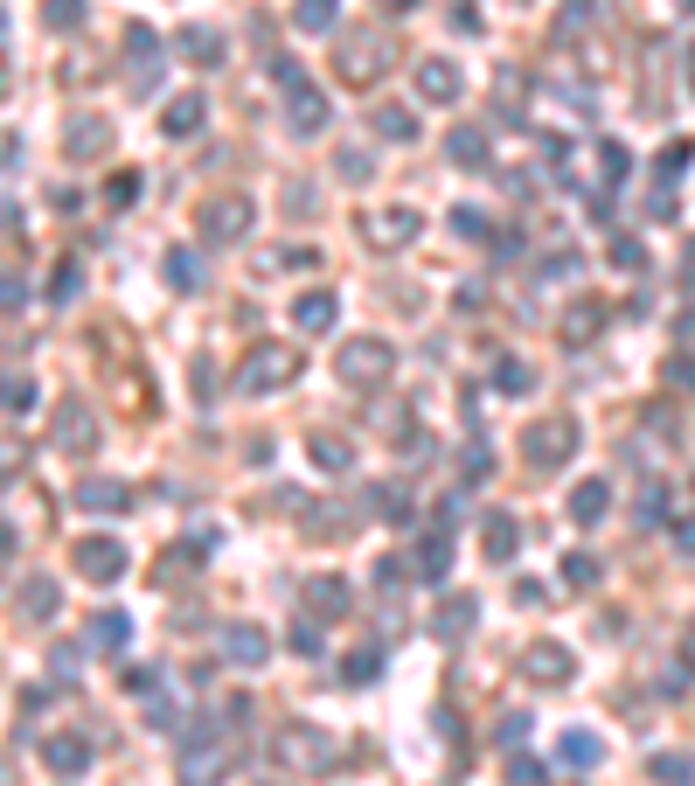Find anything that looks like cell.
I'll list each match as a JSON object with an SVG mask.
<instances>
[{
    "mask_svg": "<svg viewBox=\"0 0 695 786\" xmlns=\"http://www.w3.org/2000/svg\"><path fill=\"white\" fill-rule=\"evenodd\" d=\"M299 369H306V355H299L292 341H258V348L244 355V369H237V390H244V397H272V390H285Z\"/></svg>",
    "mask_w": 695,
    "mask_h": 786,
    "instance_id": "6da1fadb",
    "label": "cell"
},
{
    "mask_svg": "<svg viewBox=\"0 0 695 786\" xmlns=\"http://www.w3.org/2000/svg\"><path fill=\"white\" fill-rule=\"evenodd\" d=\"M230 766H237V745H230L216 724H202L195 745H181V786H223Z\"/></svg>",
    "mask_w": 695,
    "mask_h": 786,
    "instance_id": "7a4b0ae2",
    "label": "cell"
},
{
    "mask_svg": "<svg viewBox=\"0 0 695 786\" xmlns=\"http://www.w3.org/2000/svg\"><path fill=\"white\" fill-rule=\"evenodd\" d=\"M195 230H202L209 244H244V237L258 230V202H251V195H209V202L195 209Z\"/></svg>",
    "mask_w": 695,
    "mask_h": 786,
    "instance_id": "3957f363",
    "label": "cell"
},
{
    "mask_svg": "<svg viewBox=\"0 0 695 786\" xmlns=\"http://www.w3.org/2000/svg\"><path fill=\"white\" fill-rule=\"evenodd\" d=\"M570 453H577V418H536V425L522 432V460L536 473H556Z\"/></svg>",
    "mask_w": 695,
    "mask_h": 786,
    "instance_id": "277c9868",
    "label": "cell"
},
{
    "mask_svg": "<svg viewBox=\"0 0 695 786\" xmlns=\"http://www.w3.org/2000/svg\"><path fill=\"white\" fill-rule=\"evenodd\" d=\"M285 766H306V773H327L334 759H341V745L320 731V724H292V731H278V745H272Z\"/></svg>",
    "mask_w": 695,
    "mask_h": 786,
    "instance_id": "5b68a950",
    "label": "cell"
},
{
    "mask_svg": "<svg viewBox=\"0 0 695 786\" xmlns=\"http://www.w3.org/2000/svg\"><path fill=\"white\" fill-rule=\"evenodd\" d=\"M390 369H397V348L390 341H348L341 348V383H355V390L390 383Z\"/></svg>",
    "mask_w": 695,
    "mask_h": 786,
    "instance_id": "8992f818",
    "label": "cell"
},
{
    "mask_svg": "<svg viewBox=\"0 0 695 786\" xmlns=\"http://www.w3.org/2000/svg\"><path fill=\"white\" fill-rule=\"evenodd\" d=\"M417 230H424L417 209H376V216H362V244L369 251H404V244H417Z\"/></svg>",
    "mask_w": 695,
    "mask_h": 786,
    "instance_id": "52a82bcc",
    "label": "cell"
},
{
    "mask_svg": "<svg viewBox=\"0 0 695 786\" xmlns=\"http://www.w3.org/2000/svg\"><path fill=\"white\" fill-rule=\"evenodd\" d=\"M77 564H84L91 585H119V578H126V550H119L112 536H84V543H77Z\"/></svg>",
    "mask_w": 695,
    "mask_h": 786,
    "instance_id": "ba28073f",
    "label": "cell"
},
{
    "mask_svg": "<svg viewBox=\"0 0 695 786\" xmlns=\"http://www.w3.org/2000/svg\"><path fill=\"white\" fill-rule=\"evenodd\" d=\"M411 77H417V98H424V105H452V98H459V84H466L452 56H424Z\"/></svg>",
    "mask_w": 695,
    "mask_h": 786,
    "instance_id": "9c48e42d",
    "label": "cell"
},
{
    "mask_svg": "<svg viewBox=\"0 0 695 786\" xmlns=\"http://www.w3.org/2000/svg\"><path fill=\"white\" fill-rule=\"evenodd\" d=\"M285 112H292V133H306V140H313V133H327V119H334L320 84H292V91H285Z\"/></svg>",
    "mask_w": 695,
    "mask_h": 786,
    "instance_id": "30bf717a",
    "label": "cell"
},
{
    "mask_svg": "<svg viewBox=\"0 0 695 786\" xmlns=\"http://www.w3.org/2000/svg\"><path fill=\"white\" fill-rule=\"evenodd\" d=\"M522 668H529L543 689H563V682H570V647H563V640H529Z\"/></svg>",
    "mask_w": 695,
    "mask_h": 786,
    "instance_id": "8fae6325",
    "label": "cell"
},
{
    "mask_svg": "<svg viewBox=\"0 0 695 786\" xmlns=\"http://www.w3.org/2000/svg\"><path fill=\"white\" fill-rule=\"evenodd\" d=\"M445 571H452V536L445 529H424V543H417V557H411V578L417 585H445Z\"/></svg>",
    "mask_w": 695,
    "mask_h": 786,
    "instance_id": "7c38bea8",
    "label": "cell"
},
{
    "mask_svg": "<svg viewBox=\"0 0 695 786\" xmlns=\"http://www.w3.org/2000/svg\"><path fill=\"white\" fill-rule=\"evenodd\" d=\"M223 654H230L237 668H258V661L272 654V633L258 627V620H237V627H223Z\"/></svg>",
    "mask_w": 695,
    "mask_h": 786,
    "instance_id": "4fadbf2b",
    "label": "cell"
},
{
    "mask_svg": "<svg viewBox=\"0 0 695 786\" xmlns=\"http://www.w3.org/2000/svg\"><path fill=\"white\" fill-rule=\"evenodd\" d=\"M56 446H63V453H91V446H98V418H91L77 397L56 411Z\"/></svg>",
    "mask_w": 695,
    "mask_h": 786,
    "instance_id": "5bb4252c",
    "label": "cell"
},
{
    "mask_svg": "<svg viewBox=\"0 0 695 786\" xmlns=\"http://www.w3.org/2000/svg\"><path fill=\"white\" fill-rule=\"evenodd\" d=\"M126 49H133V91L153 98V91H160V42H153V28H133Z\"/></svg>",
    "mask_w": 695,
    "mask_h": 786,
    "instance_id": "9a60e30c",
    "label": "cell"
},
{
    "mask_svg": "<svg viewBox=\"0 0 695 786\" xmlns=\"http://www.w3.org/2000/svg\"><path fill=\"white\" fill-rule=\"evenodd\" d=\"M348 599H355V592H348L341 578H306V620H320V627H327V620H341V613H348Z\"/></svg>",
    "mask_w": 695,
    "mask_h": 786,
    "instance_id": "2e32d148",
    "label": "cell"
},
{
    "mask_svg": "<svg viewBox=\"0 0 695 786\" xmlns=\"http://www.w3.org/2000/svg\"><path fill=\"white\" fill-rule=\"evenodd\" d=\"M334 314H341L334 293H299V300H292V327H299V334H327Z\"/></svg>",
    "mask_w": 695,
    "mask_h": 786,
    "instance_id": "e0dca14e",
    "label": "cell"
},
{
    "mask_svg": "<svg viewBox=\"0 0 695 786\" xmlns=\"http://www.w3.org/2000/svg\"><path fill=\"white\" fill-rule=\"evenodd\" d=\"M126 501H133L126 480H84L77 487V508H91V515H126Z\"/></svg>",
    "mask_w": 695,
    "mask_h": 786,
    "instance_id": "ac0fdd59",
    "label": "cell"
},
{
    "mask_svg": "<svg viewBox=\"0 0 695 786\" xmlns=\"http://www.w3.org/2000/svg\"><path fill=\"white\" fill-rule=\"evenodd\" d=\"M605 508H612V487H605L598 473L570 487V522H584V529H591V522H605Z\"/></svg>",
    "mask_w": 695,
    "mask_h": 786,
    "instance_id": "d6986e66",
    "label": "cell"
},
{
    "mask_svg": "<svg viewBox=\"0 0 695 786\" xmlns=\"http://www.w3.org/2000/svg\"><path fill=\"white\" fill-rule=\"evenodd\" d=\"M42 759H49V773L77 780V773L91 766V745H84V738H63V731H56V738H42Z\"/></svg>",
    "mask_w": 695,
    "mask_h": 786,
    "instance_id": "ffe728a7",
    "label": "cell"
},
{
    "mask_svg": "<svg viewBox=\"0 0 695 786\" xmlns=\"http://www.w3.org/2000/svg\"><path fill=\"white\" fill-rule=\"evenodd\" d=\"M202 119H209V105H202V91H181L174 105H167V140H188V133H202Z\"/></svg>",
    "mask_w": 695,
    "mask_h": 786,
    "instance_id": "44dd1931",
    "label": "cell"
},
{
    "mask_svg": "<svg viewBox=\"0 0 695 786\" xmlns=\"http://www.w3.org/2000/svg\"><path fill=\"white\" fill-rule=\"evenodd\" d=\"M306 460H313L320 473H348V467H355V453H348V439H341V432H313V439H306Z\"/></svg>",
    "mask_w": 695,
    "mask_h": 786,
    "instance_id": "7402d4cb",
    "label": "cell"
},
{
    "mask_svg": "<svg viewBox=\"0 0 695 786\" xmlns=\"http://www.w3.org/2000/svg\"><path fill=\"white\" fill-rule=\"evenodd\" d=\"M473 620H480V599H466V592H452V599L438 606V620H431V633H438V640H459V633L473 627Z\"/></svg>",
    "mask_w": 695,
    "mask_h": 786,
    "instance_id": "603a6c76",
    "label": "cell"
},
{
    "mask_svg": "<svg viewBox=\"0 0 695 786\" xmlns=\"http://www.w3.org/2000/svg\"><path fill=\"white\" fill-rule=\"evenodd\" d=\"M445 154L459 160V167H487V160H494V140H487L480 126H459V133L445 140Z\"/></svg>",
    "mask_w": 695,
    "mask_h": 786,
    "instance_id": "cb8c5ba5",
    "label": "cell"
},
{
    "mask_svg": "<svg viewBox=\"0 0 695 786\" xmlns=\"http://www.w3.org/2000/svg\"><path fill=\"white\" fill-rule=\"evenodd\" d=\"M341 77H348V84H376V77H383V42H355V49L341 56Z\"/></svg>",
    "mask_w": 695,
    "mask_h": 786,
    "instance_id": "d4e9b609",
    "label": "cell"
},
{
    "mask_svg": "<svg viewBox=\"0 0 695 786\" xmlns=\"http://www.w3.org/2000/svg\"><path fill=\"white\" fill-rule=\"evenodd\" d=\"M515 543H522V522H515L508 508H494V515H487V557H494V564H508V557H515Z\"/></svg>",
    "mask_w": 695,
    "mask_h": 786,
    "instance_id": "484cf974",
    "label": "cell"
},
{
    "mask_svg": "<svg viewBox=\"0 0 695 786\" xmlns=\"http://www.w3.org/2000/svg\"><path fill=\"white\" fill-rule=\"evenodd\" d=\"M556 759H563V766H577V773H591V766H605V745H598L591 731H563Z\"/></svg>",
    "mask_w": 695,
    "mask_h": 786,
    "instance_id": "4316f807",
    "label": "cell"
},
{
    "mask_svg": "<svg viewBox=\"0 0 695 786\" xmlns=\"http://www.w3.org/2000/svg\"><path fill=\"white\" fill-rule=\"evenodd\" d=\"M181 56H195L202 70H216V63H223V35H216V28H195V21H188V28H181Z\"/></svg>",
    "mask_w": 695,
    "mask_h": 786,
    "instance_id": "83f0119b",
    "label": "cell"
},
{
    "mask_svg": "<svg viewBox=\"0 0 695 786\" xmlns=\"http://www.w3.org/2000/svg\"><path fill=\"white\" fill-rule=\"evenodd\" d=\"M494 390H501V397H529V390H536V369H529L522 355H501V362H494Z\"/></svg>",
    "mask_w": 695,
    "mask_h": 786,
    "instance_id": "f1b7e54d",
    "label": "cell"
},
{
    "mask_svg": "<svg viewBox=\"0 0 695 786\" xmlns=\"http://www.w3.org/2000/svg\"><path fill=\"white\" fill-rule=\"evenodd\" d=\"M292 21H299L306 35H334V21H341V0H292Z\"/></svg>",
    "mask_w": 695,
    "mask_h": 786,
    "instance_id": "f546056e",
    "label": "cell"
},
{
    "mask_svg": "<svg viewBox=\"0 0 695 786\" xmlns=\"http://www.w3.org/2000/svg\"><path fill=\"white\" fill-rule=\"evenodd\" d=\"M647 773H654L661 786H695V759H689V752H654V759H647Z\"/></svg>",
    "mask_w": 695,
    "mask_h": 786,
    "instance_id": "4dcf8cb0",
    "label": "cell"
},
{
    "mask_svg": "<svg viewBox=\"0 0 695 786\" xmlns=\"http://www.w3.org/2000/svg\"><path fill=\"white\" fill-rule=\"evenodd\" d=\"M167 286H174V293H195V286H202V258H195L188 244L167 251Z\"/></svg>",
    "mask_w": 695,
    "mask_h": 786,
    "instance_id": "1f68e13d",
    "label": "cell"
},
{
    "mask_svg": "<svg viewBox=\"0 0 695 786\" xmlns=\"http://www.w3.org/2000/svg\"><path fill=\"white\" fill-rule=\"evenodd\" d=\"M376 675H383V647H376V640H369V647H355V654L341 661V682H355V689H362V682H376Z\"/></svg>",
    "mask_w": 695,
    "mask_h": 786,
    "instance_id": "d6a6232c",
    "label": "cell"
},
{
    "mask_svg": "<svg viewBox=\"0 0 695 786\" xmlns=\"http://www.w3.org/2000/svg\"><path fill=\"white\" fill-rule=\"evenodd\" d=\"M285 647H292V654H306V661H313V654H327V627H320V620H306V613H299V620H292V633H285Z\"/></svg>",
    "mask_w": 695,
    "mask_h": 786,
    "instance_id": "836d02e7",
    "label": "cell"
},
{
    "mask_svg": "<svg viewBox=\"0 0 695 786\" xmlns=\"http://www.w3.org/2000/svg\"><path fill=\"white\" fill-rule=\"evenodd\" d=\"M633 515H640V529H661V522H668V487H661V480H647Z\"/></svg>",
    "mask_w": 695,
    "mask_h": 786,
    "instance_id": "e575fe53",
    "label": "cell"
},
{
    "mask_svg": "<svg viewBox=\"0 0 695 786\" xmlns=\"http://www.w3.org/2000/svg\"><path fill=\"white\" fill-rule=\"evenodd\" d=\"M598 578H605V571H598V557H591V550H570V557H563V585H577V592H591Z\"/></svg>",
    "mask_w": 695,
    "mask_h": 786,
    "instance_id": "d590c367",
    "label": "cell"
},
{
    "mask_svg": "<svg viewBox=\"0 0 695 786\" xmlns=\"http://www.w3.org/2000/svg\"><path fill=\"white\" fill-rule=\"evenodd\" d=\"M126 613H98V620H91V647H105V654H112V647H126Z\"/></svg>",
    "mask_w": 695,
    "mask_h": 786,
    "instance_id": "8d00e7d4",
    "label": "cell"
},
{
    "mask_svg": "<svg viewBox=\"0 0 695 786\" xmlns=\"http://www.w3.org/2000/svg\"><path fill=\"white\" fill-rule=\"evenodd\" d=\"M376 133H383V140H417V119L404 105H383V112H376Z\"/></svg>",
    "mask_w": 695,
    "mask_h": 786,
    "instance_id": "74e56055",
    "label": "cell"
},
{
    "mask_svg": "<svg viewBox=\"0 0 695 786\" xmlns=\"http://www.w3.org/2000/svg\"><path fill=\"white\" fill-rule=\"evenodd\" d=\"M598 160H605V181H612V188H619V181H633V154H626L619 140H605V147H598Z\"/></svg>",
    "mask_w": 695,
    "mask_h": 786,
    "instance_id": "f35d334b",
    "label": "cell"
},
{
    "mask_svg": "<svg viewBox=\"0 0 695 786\" xmlns=\"http://www.w3.org/2000/svg\"><path fill=\"white\" fill-rule=\"evenodd\" d=\"M21 606L49 620V613H56V585H49V578H28V585H21Z\"/></svg>",
    "mask_w": 695,
    "mask_h": 786,
    "instance_id": "ab89813d",
    "label": "cell"
},
{
    "mask_svg": "<svg viewBox=\"0 0 695 786\" xmlns=\"http://www.w3.org/2000/svg\"><path fill=\"white\" fill-rule=\"evenodd\" d=\"M543 759H522V752H508V786H543Z\"/></svg>",
    "mask_w": 695,
    "mask_h": 786,
    "instance_id": "60d3db41",
    "label": "cell"
},
{
    "mask_svg": "<svg viewBox=\"0 0 695 786\" xmlns=\"http://www.w3.org/2000/svg\"><path fill=\"white\" fill-rule=\"evenodd\" d=\"M105 147H112L105 126H70V154H105Z\"/></svg>",
    "mask_w": 695,
    "mask_h": 786,
    "instance_id": "b9f144b4",
    "label": "cell"
},
{
    "mask_svg": "<svg viewBox=\"0 0 695 786\" xmlns=\"http://www.w3.org/2000/svg\"><path fill=\"white\" fill-rule=\"evenodd\" d=\"M612 265H619V272H647V244H633V237H612Z\"/></svg>",
    "mask_w": 695,
    "mask_h": 786,
    "instance_id": "7bdbcfd3",
    "label": "cell"
},
{
    "mask_svg": "<svg viewBox=\"0 0 695 786\" xmlns=\"http://www.w3.org/2000/svg\"><path fill=\"white\" fill-rule=\"evenodd\" d=\"M334 167H341V181H369V174H376V160L362 154V147H341V160H334Z\"/></svg>",
    "mask_w": 695,
    "mask_h": 786,
    "instance_id": "ee69618b",
    "label": "cell"
},
{
    "mask_svg": "<svg viewBox=\"0 0 695 786\" xmlns=\"http://www.w3.org/2000/svg\"><path fill=\"white\" fill-rule=\"evenodd\" d=\"M459 467H466V480H473V487H480V480H494V453H487V446H480V439H473V446H466V460H459Z\"/></svg>",
    "mask_w": 695,
    "mask_h": 786,
    "instance_id": "f6af8a7d",
    "label": "cell"
},
{
    "mask_svg": "<svg viewBox=\"0 0 695 786\" xmlns=\"http://www.w3.org/2000/svg\"><path fill=\"white\" fill-rule=\"evenodd\" d=\"M529 731H536V717H522V710H508V717H501V745H508V752H522V738H529Z\"/></svg>",
    "mask_w": 695,
    "mask_h": 786,
    "instance_id": "bcb514c9",
    "label": "cell"
},
{
    "mask_svg": "<svg viewBox=\"0 0 695 786\" xmlns=\"http://www.w3.org/2000/svg\"><path fill=\"white\" fill-rule=\"evenodd\" d=\"M28 404H35V383L7 376V383H0V411H28Z\"/></svg>",
    "mask_w": 695,
    "mask_h": 786,
    "instance_id": "7dc6e473",
    "label": "cell"
},
{
    "mask_svg": "<svg viewBox=\"0 0 695 786\" xmlns=\"http://www.w3.org/2000/svg\"><path fill=\"white\" fill-rule=\"evenodd\" d=\"M126 689L153 703V696H160V668H146V661H139V668H126Z\"/></svg>",
    "mask_w": 695,
    "mask_h": 786,
    "instance_id": "c3c4849f",
    "label": "cell"
},
{
    "mask_svg": "<svg viewBox=\"0 0 695 786\" xmlns=\"http://www.w3.org/2000/svg\"><path fill=\"white\" fill-rule=\"evenodd\" d=\"M452 230H459V237H487V216H480L473 202H459V209H452Z\"/></svg>",
    "mask_w": 695,
    "mask_h": 786,
    "instance_id": "681fc988",
    "label": "cell"
},
{
    "mask_svg": "<svg viewBox=\"0 0 695 786\" xmlns=\"http://www.w3.org/2000/svg\"><path fill=\"white\" fill-rule=\"evenodd\" d=\"M49 668H56V682H77V668H84V647H56V654H49Z\"/></svg>",
    "mask_w": 695,
    "mask_h": 786,
    "instance_id": "f907efd6",
    "label": "cell"
},
{
    "mask_svg": "<svg viewBox=\"0 0 695 786\" xmlns=\"http://www.w3.org/2000/svg\"><path fill=\"white\" fill-rule=\"evenodd\" d=\"M695 160V147H668V154H661V174H654V181H682V167H689Z\"/></svg>",
    "mask_w": 695,
    "mask_h": 786,
    "instance_id": "816d5d0a",
    "label": "cell"
},
{
    "mask_svg": "<svg viewBox=\"0 0 695 786\" xmlns=\"http://www.w3.org/2000/svg\"><path fill=\"white\" fill-rule=\"evenodd\" d=\"M84 21V0H49V28H77Z\"/></svg>",
    "mask_w": 695,
    "mask_h": 786,
    "instance_id": "f5cc1de1",
    "label": "cell"
},
{
    "mask_svg": "<svg viewBox=\"0 0 695 786\" xmlns=\"http://www.w3.org/2000/svg\"><path fill=\"white\" fill-rule=\"evenodd\" d=\"M49 300H56V307H63V300H77V258H70V265L56 272V286H49Z\"/></svg>",
    "mask_w": 695,
    "mask_h": 786,
    "instance_id": "db71d44e",
    "label": "cell"
},
{
    "mask_svg": "<svg viewBox=\"0 0 695 786\" xmlns=\"http://www.w3.org/2000/svg\"><path fill=\"white\" fill-rule=\"evenodd\" d=\"M668 383H675V390H695V355H675V362H668Z\"/></svg>",
    "mask_w": 695,
    "mask_h": 786,
    "instance_id": "11a10c76",
    "label": "cell"
},
{
    "mask_svg": "<svg viewBox=\"0 0 695 786\" xmlns=\"http://www.w3.org/2000/svg\"><path fill=\"white\" fill-rule=\"evenodd\" d=\"M431 453H438V446H431V432H411V439H404V460H417V467H424Z\"/></svg>",
    "mask_w": 695,
    "mask_h": 786,
    "instance_id": "9f6ffc18",
    "label": "cell"
},
{
    "mask_svg": "<svg viewBox=\"0 0 695 786\" xmlns=\"http://www.w3.org/2000/svg\"><path fill=\"white\" fill-rule=\"evenodd\" d=\"M675 550H682V557H695V522H675Z\"/></svg>",
    "mask_w": 695,
    "mask_h": 786,
    "instance_id": "6f0895ef",
    "label": "cell"
},
{
    "mask_svg": "<svg viewBox=\"0 0 695 786\" xmlns=\"http://www.w3.org/2000/svg\"><path fill=\"white\" fill-rule=\"evenodd\" d=\"M675 334H682V341H695V307H689L682 320H675Z\"/></svg>",
    "mask_w": 695,
    "mask_h": 786,
    "instance_id": "680465c9",
    "label": "cell"
},
{
    "mask_svg": "<svg viewBox=\"0 0 695 786\" xmlns=\"http://www.w3.org/2000/svg\"><path fill=\"white\" fill-rule=\"evenodd\" d=\"M376 7H383V14H411L417 0H376Z\"/></svg>",
    "mask_w": 695,
    "mask_h": 786,
    "instance_id": "91938a15",
    "label": "cell"
},
{
    "mask_svg": "<svg viewBox=\"0 0 695 786\" xmlns=\"http://www.w3.org/2000/svg\"><path fill=\"white\" fill-rule=\"evenodd\" d=\"M682 279H689V286H695V244H689V251H682Z\"/></svg>",
    "mask_w": 695,
    "mask_h": 786,
    "instance_id": "94428289",
    "label": "cell"
},
{
    "mask_svg": "<svg viewBox=\"0 0 695 786\" xmlns=\"http://www.w3.org/2000/svg\"><path fill=\"white\" fill-rule=\"evenodd\" d=\"M689 91H695V49H689Z\"/></svg>",
    "mask_w": 695,
    "mask_h": 786,
    "instance_id": "6125c7cd",
    "label": "cell"
},
{
    "mask_svg": "<svg viewBox=\"0 0 695 786\" xmlns=\"http://www.w3.org/2000/svg\"><path fill=\"white\" fill-rule=\"evenodd\" d=\"M0 786H7V766H0Z\"/></svg>",
    "mask_w": 695,
    "mask_h": 786,
    "instance_id": "be15d7a7",
    "label": "cell"
},
{
    "mask_svg": "<svg viewBox=\"0 0 695 786\" xmlns=\"http://www.w3.org/2000/svg\"><path fill=\"white\" fill-rule=\"evenodd\" d=\"M682 7H689V14H695V0H682Z\"/></svg>",
    "mask_w": 695,
    "mask_h": 786,
    "instance_id": "e7e4bbea",
    "label": "cell"
}]
</instances>
